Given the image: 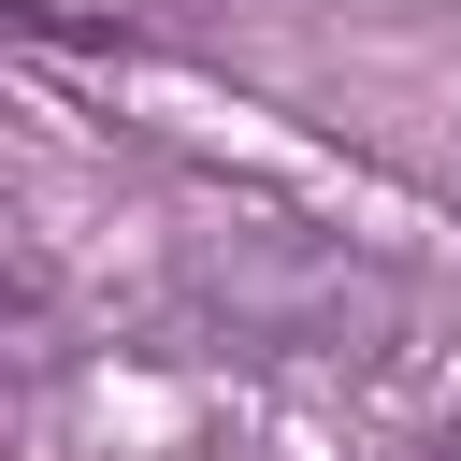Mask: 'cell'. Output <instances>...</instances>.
Listing matches in <instances>:
<instances>
[{
  "label": "cell",
  "instance_id": "obj_1",
  "mask_svg": "<svg viewBox=\"0 0 461 461\" xmlns=\"http://www.w3.org/2000/svg\"><path fill=\"white\" fill-rule=\"evenodd\" d=\"M187 259H202L230 331H288V346H360V303H389L375 274H346L288 216H216V230H187Z\"/></svg>",
  "mask_w": 461,
  "mask_h": 461
},
{
  "label": "cell",
  "instance_id": "obj_2",
  "mask_svg": "<svg viewBox=\"0 0 461 461\" xmlns=\"http://www.w3.org/2000/svg\"><path fill=\"white\" fill-rule=\"evenodd\" d=\"M14 14H29V29H58V43H101V29H130L144 0H14Z\"/></svg>",
  "mask_w": 461,
  "mask_h": 461
},
{
  "label": "cell",
  "instance_id": "obj_3",
  "mask_svg": "<svg viewBox=\"0 0 461 461\" xmlns=\"http://www.w3.org/2000/svg\"><path fill=\"white\" fill-rule=\"evenodd\" d=\"M418 461H461V432H447V447H418Z\"/></svg>",
  "mask_w": 461,
  "mask_h": 461
}]
</instances>
